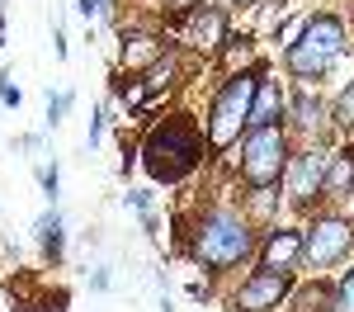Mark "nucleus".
Returning <instances> with one entry per match:
<instances>
[{"label": "nucleus", "instance_id": "obj_1", "mask_svg": "<svg viewBox=\"0 0 354 312\" xmlns=\"http://www.w3.org/2000/svg\"><path fill=\"white\" fill-rule=\"evenodd\" d=\"M142 156H147V170H151V180H180V175H189L194 161H198V138H194V128L185 123H165L156 128L147 147H142Z\"/></svg>", "mask_w": 354, "mask_h": 312}, {"label": "nucleus", "instance_id": "obj_2", "mask_svg": "<svg viewBox=\"0 0 354 312\" xmlns=\"http://www.w3.org/2000/svg\"><path fill=\"white\" fill-rule=\"evenodd\" d=\"M340 53H345V28H340V19L317 15V19L302 24V38L288 48V66L298 76H322Z\"/></svg>", "mask_w": 354, "mask_h": 312}, {"label": "nucleus", "instance_id": "obj_3", "mask_svg": "<svg viewBox=\"0 0 354 312\" xmlns=\"http://www.w3.org/2000/svg\"><path fill=\"white\" fill-rule=\"evenodd\" d=\"M255 90H260L255 76H232V81L222 85L218 104H213V118H208V142L213 147H232V142L241 138V123L250 118Z\"/></svg>", "mask_w": 354, "mask_h": 312}, {"label": "nucleus", "instance_id": "obj_4", "mask_svg": "<svg viewBox=\"0 0 354 312\" xmlns=\"http://www.w3.org/2000/svg\"><path fill=\"white\" fill-rule=\"evenodd\" d=\"M194 251H198L203 265H236V260L250 251V232H245L241 218H232V213H213L208 223L198 227Z\"/></svg>", "mask_w": 354, "mask_h": 312}, {"label": "nucleus", "instance_id": "obj_5", "mask_svg": "<svg viewBox=\"0 0 354 312\" xmlns=\"http://www.w3.org/2000/svg\"><path fill=\"white\" fill-rule=\"evenodd\" d=\"M288 166V147H283V133L279 128H250L245 138V180L255 190H270L274 180Z\"/></svg>", "mask_w": 354, "mask_h": 312}, {"label": "nucleus", "instance_id": "obj_6", "mask_svg": "<svg viewBox=\"0 0 354 312\" xmlns=\"http://www.w3.org/2000/svg\"><path fill=\"white\" fill-rule=\"evenodd\" d=\"M354 232L345 223H335V218H326V223H317L312 232H307V241H302V255L312 260V265H330V260H340V255L350 251Z\"/></svg>", "mask_w": 354, "mask_h": 312}, {"label": "nucleus", "instance_id": "obj_7", "mask_svg": "<svg viewBox=\"0 0 354 312\" xmlns=\"http://www.w3.org/2000/svg\"><path fill=\"white\" fill-rule=\"evenodd\" d=\"M283 293H288V275H279V270H260V275H250V279H245V288H241V308H245V312L274 308Z\"/></svg>", "mask_w": 354, "mask_h": 312}, {"label": "nucleus", "instance_id": "obj_8", "mask_svg": "<svg viewBox=\"0 0 354 312\" xmlns=\"http://www.w3.org/2000/svg\"><path fill=\"white\" fill-rule=\"evenodd\" d=\"M326 180V156L322 152H302L298 166H293V175H288V185H293V199H307L317 185Z\"/></svg>", "mask_w": 354, "mask_h": 312}, {"label": "nucleus", "instance_id": "obj_9", "mask_svg": "<svg viewBox=\"0 0 354 312\" xmlns=\"http://www.w3.org/2000/svg\"><path fill=\"white\" fill-rule=\"evenodd\" d=\"M298 255H302V237H298V232H274L270 246H265V270L288 275V270L298 265Z\"/></svg>", "mask_w": 354, "mask_h": 312}, {"label": "nucleus", "instance_id": "obj_10", "mask_svg": "<svg viewBox=\"0 0 354 312\" xmlns=\"http://www.w3.org/2000/svg\"><path fill=\"white\" fill-rule=\"evenodd\" d=\"M222 38H227V19H222L218 10H198L189 19V43L194 48H218Z\"/></svg>", "mask_w": 354, "mask_h": 312}, {"label": "nucleus", "instance_id": "obj_11", "mask_svg": "<svg viewBox=\"0 0 354 312\" xmlns=\"http://www.w3.org/2000/svg\"><path fill=\"white\" fill-rule=\"evenodd\" d=\"M279 109H283V100H279V90H274L270 81H260V90H255V100H250V128H274V118H279Z\"/></svg>", "mask_w": 354, "mask_h": 312}, {"label": "nucleus", "instance_id": "obj_12", "mask_svg": "<svg viewBox=\"0 0 354 312\" xmlns=\"http://www.w3.org/2000/svg\"><path fill=\"white\" fill-rule=\"evenodd\" d=\"M350 185H354V152H340V156H335V161L326 166V180H322V190H326V194H345Z\"/></svg>", "mask_w": 354, "mask_h": 312}, {"label": "nucleus", "instance_id": "obj_13", "mask_svg": "<svg viewBox=\"0 0 354 312\" xmlns=\"http://www.w3.org/2000/svg\"><path fill=\"white\" fill-rule=\"evenodd\" d=\"M38 232H43V251H62V223H57V213L53 218H43V223H38Z\"/></svg>", "mask_w": 354, "mask_h": 312}, {"label": "nucleus", "instance_id": "obj_14", "mask_svg": "<svg viewBox=\"0 0 354 312\" xmlns=\"http://www.w3.org/2000/svg\"><path fill=\"white\" fill-rule=\"evenodd\" d=\"M335 312H354V270L340 279V293H335Z\"/></svg>", "mask_w": 354, "mask_h": 312}, {"label": "nucleus", "instance_id": "obj_15", "mask_svg": "<svg viewBox=\"0 0 354 312\" xmlns=\"http://www.w3.org/2000/svg\"><path fill=\"white\" fill-rule=\"evenodd\" d=\"M317 118H322V104H317L312 95H302V100H298V123H307V128H312Z\"/></svg>", "mask_w": 354, "mask_h": 312}, {"label": "nucleus", "instance_id": "obj_16", "mask_svg": "<svg viewBox=\"0 0 354 312\" xmlns=\"http://www.w3.org/2000/svg\"><path fill=\"white\" fill-rule=\"evenodd\" d=\"M156 53V38H133V48H128V62H142V57Z\"/></svg>", "mask_w": 354, "mask_h": 312}, {"label": "nucleus", "instance_id": "obj_17", "mask_svg": "<svg viewBox=\"0 0 354 312\" xmlns=\"http://www.w3.org/2000/svg\"><path fill=\"white\" fill-rule=\"evenodd\" d=\"M0 100H5V104H19V85H10V76L0 81Z\"/></svg>", "mask_w": 354, "mask_h": 312}, {"label": "nucleus", "instance_id": "obj_18", "mask_svg": "<svg viewBox=\"0 0 354 312\" xmlns=\"http://www.w3.org/2000/svg\"><path fill=\"white\" fill-rule=\"evenodd\" d=\"M340 118H354V85L340 95Z\"/></svg>", "mask_w": 354, "mask_h": 312}, {"label": "nucleus", "instance_id": "obj_19", "mask_svg": "<svg viewBox=\"0 0 354 312\" xmlns=\"http://www.w3.org/2000/svg\"><path fill=\"white\" fill-rule=\"evenodd\" d=\"M76 10H81L85 19H90V15H100V0H81V5H76Z\"/></svg>", "mask_w": 354, "mask_h": 312}, {"label": "nucleus", "instance_id": "obj_20", "mask_svg": "<svg viewBox=\"0 0 354 312\" xmlns=\"http://www.w3.org/2000/svg\"><path fill=\"white\" fill-rule=\"evenodd\" d=\"M175 5H189V0H175Z\"/></svg>", "mask_w": 354, "mask_h": 312}]
</instances>
